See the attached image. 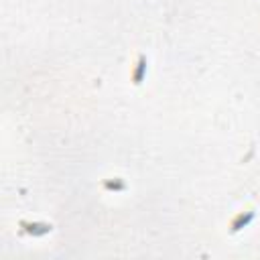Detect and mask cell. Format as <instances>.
Segmentation results:
<instances>
[{
  "instance_id": "obj_1",
  "label": "cell",
  "mask_w": 260,
  "mask_h": 260,
  "mask_svg": "<svg viewBox=\"0 0 260 260\" xmlns=\"http://www.w3.org/2000/svg\"><path fill=\"white\" fill-rule=\"evenodd\" d=\"M18 228L22 234L26 236H32V238H43L47 234L53 232V223L49 221H28V219H20L18 221Z\"/></svg>"
},
{
  "instance_id": "obj_2",
  "label": "cell",
  "mask_w": 260,
  "mask_h": 260,
  "mask_svg": "<svg viewBox=\"0 0 260 260\" xmlns=\"http://www.w3.org/2000/svg\"><path fill=\"white\" fill-rule=\"evenodd\" d=\"M256 219V209L254 207H248V209H244V211H238L232 219H230V234H238V232H242L244 228H248L252 221Z\"/></svg>"
},
{
  "instance_id": "obj_3",
  "label": "cell",
  "mask_w": 260,
  "mask_h": 260,
  "mask_svg": "<svg viewBox=\"0 0 260 260\" xmlns=\"http://www.w3.org/2000/svg\"><path fill=\"white\" fill-rule=\"evenodd\" d=\"M146 73H148V59H146L144 53H138V57H136V61H134V65H132V71H130L132 83H134V85H140V83L144 81Z\"/></svg>"
},
{
  "instance_id": "obj_4",
  "label": "cell",
  "mask_w": 260,
  "mask_h": 260,
  "mask_svg": "<svg viewBox=\"0 0 260 260\" xmlns=\"http://www.w3.org/2000/svg\"><path fill=\"white\" fill-rule=\"evenodd\" d=\"M102 189L110 191V193H122V191L128 189V183L122 177H108V179L102 181Z\"/></svg>"
}]
</instances>
